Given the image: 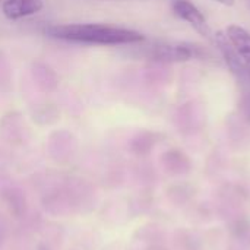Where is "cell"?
I'll return each instance as SVG.
<instances>
[{
  "instance_id": "obj_1",
  "label": "cell",
  "mask_w": 250,
  "mask_h": 250,
  "mask_svg": "<svg viewBox=\"0 0 250 250\" xmlns=\"http://www.w3.org/2000/svg\"><path fill=\"white\" fill-rule=\"evenodd\" d=\"M44 34L53 40L100 45H126L136 44L145 40V35L139 31L105 23L50 25L44 29Z\"/></svg>"
},
{
  "instance_id": "obj_5",
  "label": "cell",
  "mask_w": 250,
  "mask_h": 250,
  "mask_svg": "<svg viewBox=\"0 0 250 250\" xmlns=\"http://www.w3.org/2000/svg\"><path fill=\"white\" fill-rule=\"evenodd\" d=\"M44 9V0H4L1 12L9 21H19L40 13Z\"/></svg>"
},
{
  "instance_id": "obj_2",
  "label": "cell",
  "mask_w": 250,
  "mask_h": 250,
  "mask_svg": "<svg viewBox=\"0 0 250 250\" xmlns=\"http://www.w3.org/2000/svg\"><path fill=\"white\" fill-rule=\"evenodd\" d=\"M207 56V51L201 48V45L182 42V44H160L155 45L149 57L155 62L161 63H179V62H188L190 59H204Z\"/></svg>"
},
{
  "instance_id": "obj_4",
  "label": "cell",
  "mask_w": 250,
  "mask_h": 250,
  "mask_svg": "<svg viewBox=\"0 0 250 250\" xmlns=\"http://www.w3.org/2000/svg\"><path fill=\"white\" fill-rule=\"evenodd\" d=\"M173 12L182 21L188 22L202 37H205V38L212 37V31H211L204 13L192 1H189V0H174Z\"/></svg>"
},
{
  "instance_id": "obj_3",
  "label": "cell",
  "mask_w": 250,
  "mask_h": 250,
  "mask_svg": "<svg viewBox=\"0 0 250 250\" xmlns=\"http://www.w3.org/2000/svg\"><path fill=\"white\" fill-rule=\"evenodd\" d=\"M214 42L220 51V54L223 56L229 70L234 75V78L240 82V85L243 86V89L250 88V76L242 62V59L239 57L236 48L233 47L231 41L229 40V37L226 35V32H217L214 35Z\"/></svg>"
},
{
  "instance_id": "obj_8",
  "label": "cell",
  "mask_w": 250,
  "mask_h": 250,
  "mask_svg": "<svg viewBox=\"0 0 250 250\" xmlns=\"http://www.w3.org/2000/svg\"><path fill=\"white\" fill-rule=\"evenodd\" d=\"M214 1H217V3H221V4H224V6H229V7L234 6V3H236V0H214Z\"/></svg>"
},
{
  "instance_id": "obj_7",
  "label": "cell",
  "mask_w": 250,
  "mask_h": 250,
  "mask_svg": "<svg viewBox=\"0 0 250 250\" xmlns=\"http://www.w3.org/2000/svg\"><path fill=\"white\" fill-rule=\"evenodd\" d=\"M240 110H242L245 119L250 122V88L243 89V97L240 101Z\"/></svg>"
},
{
  "instance_id": "obj_6",
  "label": "cell",
  "mask_w": 250,
  "mask_h": 250,
  "mask_svg": "<svg viewBox=\"0 0 250 250\" xmlns=\"http://www.w3.org/2000/svg\"><path fill=\"white\" fill-rule=\"evenodd\" d=\"M226 35L229 37L233 47L236 48L239 57L242 59L250 76V32L246 28H243L237 23H233V25L227 26Z\"/></svg>"
}]
</instances>
